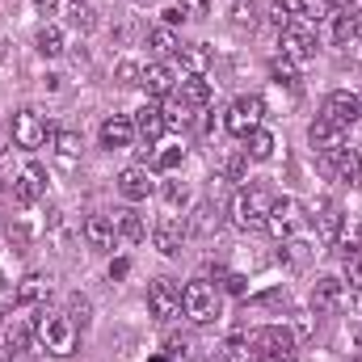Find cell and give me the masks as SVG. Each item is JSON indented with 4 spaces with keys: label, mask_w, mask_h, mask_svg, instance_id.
Returning <instances> with one entry per match:
<instances>
[{
    "label": "cell",
    "mask_w": 362,
    "mask_h": 362,
    "mask_svg": "<svg viewBox=\"0 0 362 362\" xmlns=\"http://www.w3.org/2000/svg\"><path fill=\"white\" fill-rule=\"evenodd\" d=\"M354 25H358V38H362V8L354 13Z\"/></svg>",
    "instance_id": "cell-57"
},
{
    "label": "cell",
    "mask_w": 362,
    "mask_h": 362,
    "mask_svg": "<svg viewBox=\"0 0 362 362\" xmlns=\"http://www.w3.org/2000/svg\"><path fill=\"white\" fill-rule=\"evenodd\" d=\"M253 303H266V308H274V303H286V291H266V295H257Z\"/></svg>",
    "instance_id": "cell-51"
},
{
    "label": "cell",
    "mask_w": 362,
    "mask_h": 362,
    "mask_svg": "<svg viewBox=\"0 0 362 362\" xmlns=\"http://www.w3.org/2000/svg\"><path fill=\"white\" fill-rule=\"evenodd\" d=\"M127 274H131V262H127V257L110 262V278H127Z\"/></svg>",
    "instance_id": "cell-52"
},
{
    "label": "cell",
    "mask_w": 362,
    "mask_h": 362,
    "mask_svg": "<svg viewBox=\"0 0 362 362\" xmlns=\"http://www.w3.org/2000/svg\"><path fill=\"white\" fill-rule=\"evenodd\" d=\"M270 206H274V198L262 185H245V189L232 194V223H236L240 232H257V228H266Z\"/></svg>",
    "instance_id": "cell-3"
},
{
    "label": "cell",
    "mask_w": 362,
    "mask_h": 362,
    "mask_svg": "<svg viewBox=\"0 0 362 362\" xmlns=\"http://www.w3.org/2000/svg\"><path fill=\"white\" fill-rule=\"evenodd\" d=\"M308 144H312L320 156H329V152L346 148V127H337V122H329V118H316V122L308 127Z\"/></svg>",
    "instance_id": "cell-14"
},
{
    "label": "cell",
    "mask_w": 362,
    "mask_h": 362,
    "mask_svg": "<svg viewBox=\"0 0 362 362\" xmlns=\"http://www.w3.org/2000/svg\"><path fill=\"white\" fill-rule=\"evenodd\" d=\"M185 236H189V228L181 223L177 215H165V219L156 223V249H160L165 257H177L181 245H185Z\"/></svg>",
    "instance_id": "cell-17"
},
{
    "label": "cell",
    "mask_w": 362,
    "mask_h": 362,
    "mask_svg": "<svg viewBox=\"0 0 362 362\" xmlns=\"http://www.w3.org/2000/svg\"><path fill=\"white\" fill-rule=\"evenodd\" d=\"M81 232H85L89 249H97V253H110V249H114V236H118V228H114L110 215H89Z\"/></svg>",
    "instance_id": "cell-18"
},
{
    "label": "cell",
    "mask_w": 362,
    "mask_h": 362,
    "mask_svg": "<svg viewBox=\"0 0 362 362\" xmlns=\"http://www.w3.org/2000/svg\"><path fill=\"white\" fill-rule=\"evenodd\" d=\"M34 47H38L42 59H59V55H64V34H59V25H42L38 38H34Z\"/></svg>",
    "instance_id": "cell-26"
},
{
    "label": "cell",
    "mask_w": 362,
    "mask_h": 362,
    "mask_svg": "<svg viewBox=\"0 0 362 362\" xmlns=\"http://www.w3.org/2000/svg\"><path fill=\"white\" fill-rule=\"evenodd\" d=\"M76 4H89V0H76Z\"/></svg>",
    "instance_id": "cell-61"
},
{
    "label": "cell",
    "mask_w": 362,
    "mask_h": 362,
    "mask_svg": "<svg viewBox=\"0 0 362 362\" xmlns=\"http://www.w3.org/2000/svg\"><path fill=\"white\" fill-rule=\"evenodd\" d=\"M312 215H316V232H320V240H337L341 236V228H346V215H341V206L333 202V198H316V206H312Z\"/></svg>",
    "instance_id": "cell-15"
},
{
    "label": "cell",
    "mask_w": 362,
    "mask_h": 362,
    "mask_svg": "<svg viewBox=\"0 0 362 362\" xmlns=\"http://www.w3.org/2000/svg\"><path fill=\"white\" fill-rule=\"evenodd\" d=\"M211 362H249V337H245V333L228 337V341L215 350V358H211Z\"/></svg>",
    "instance_id": "cell-27"
},
{
    "label": "cell",
    "mask_w": 362,
    "mask_h": 362,
    "mask_svg": "<svg viewBox=\"0 0 362 362\" xmlns=\"http://www.w3.org/2000/svg\"><path fill=\"white\" fill-rule=\"evenodd\" d=\"M165 198H169L173 206H181V202H189V189H185L181 181H169V185H165Z\"/></svg>",
    "instance_id": "cell-48"
},
{
    "label": "cell",
    "mask_w": 362,
    "mask_h": 362,
    "mask_svg": "<svg viewBox=\"0 0 362 362\" xmlns=\"http://www.w3.org/2000/svg\"><path fill=\"white\" fill-rule=\"evenodd\" d=\"M223 291H228V295H245L249 286H245V278H240V274H223Z\"/></svg>",
    "instance_id": "cell-49"
},
{
    "label": "cell",
    "mask_w": 362,
    "mask_h": 362,
    "mask_svg": "<svg viewBox=\"0 0 362 362\" xmlns=\"http://www.w3.org/2000/svg\"><path fill=\"white\" fill-rule=\"evenodd\" d=\"M333 13V0H299V17L303 21H325Z\"/></svg>",
    "instance_id": "cell-39"
},
{
    "label": "cell",
    "mask_w": 362,
    "mask_h": 362,
    "mask_svg": "<svg viewBox=\"0 0 362 362\" xmlns=\"http://www.w3.org/2000/svg\"><path fill=\"white\" fill-rule=\"evenodd\" d=\"M354 346H358V350H362V325H358V333H354Z\"/></svg>",
    "instance_id": "cell-58"
},
{
    "label": "cell",
    "mask_w": 362,
    "mask_h": 362,
    "mask_svg": "<svg viewBox=\"0 0 362 362\" xmlns=\"http://www.w3.org/2000/svg\"><path fill=\"white\" fill-rule=\"evenodd\" d=\"M299 202L295 198H274L270 215H266V228H270V236H278V240H291L295 236V228H299Z\"/></svg>",
    "instance_id": "cell-10"
},
{
    "label": "cell",
    "mask_w": 362,
    "mask_h": 362,
    "mask_svg": "<svg viewBox=\"0 0 362 362\" xmlns=\"http://www.w3.org/2000/svg\"><path fill=\"white\" fill-rule=\"evenodd\" d=\"M173 93H177L181 105H189V110H202V105L211 101V85H206L202 76H181V85Z\"/></svg>",
    "instance_id": "cell-24"
},
{
    "label": "cell",
    "mask_w": 362,
    "mask_h": 362,
    "mask_svg": "<svg viewBox=\"0 0 362 362\" xmlns=\"http://www.w3.org/2000/svg\"><path fill=\"white\" fill-rule=\"evenodd\" d=\"M131 139H135V118L114 114V118L101 122V148H127Z\"/></svg>",
    "instance_id": "cell-19"
},
{
    "label": "cell",
    "mask_w": 362,
    "mask_h": 362,
    "mask_svg": "<svg viewBox=\"0 0 362 362\" xmlns=\"http://www.w3.org/2000/svg\"><path fill=\"white\" fill-rule=\"evenodd\" d=\"M42 189H47V173H42L38 165H25V169L17 173V181L8 185V194H13V202H17V206L38 202V198H42Z\"/></svg>",
    "instance_id": "cell-13"
},
{
    "label": "cell",
    "mask_w": 362,
    "mask_h": 362,
    "mask_svg": "<svg viewBox=\"0 0 362 362\" xmlns=\"http://www.w3.org/2000/svg\"><path fill=\"white\" fill-rule=\"evenodd\" d=\"M245 144H249V156H253V160H270L274 148H278V144H274V135L266 131V127H257V131H253Z\"/></svg>",
    "instance_id": "cell-32"
},
{
    "label": "cell",
    "mask_w": 362,
    "mask_h": 362,
    "mask_svg": "<svg viewBox=\"0 0 362 362\" xmlns=\"http://www.w3.org/2000/svg\"><path fill=\"white\" fill-rule=\"evenodd\" d=\"M30 329L25 325H17V320H8V346H17V350H30Z\"/></svg>",
    "instance_id": "cell-45"
},
{
    "label": "cell",
    "mask_w": 362,
    "mask_h": 362,
    "mask_svg": "<svg viewBox=\"0 0 362 362\" xmlns=\"http://www.w3.org/2000/svg\"><path fill=\"white\" fill-rule=\"evenodd\" d=\"M68 320H72L81 333H85V329L93 325V303L85 299V295H81V291H76V295H68Z\"/></svg>",
    "instance_id": "cell-29"
},
{
    "label": "cell",
    "mask_w": 362,
    "mask_h": 362,
    "mask_svg": "<svg viewBox=\"0 0 362 362\" xmlns=\"http://www.w3.org/2000/svg\"><path fill=\"white\" fill-rule=\"evenodd\" d=\"M118 194H122L127 202H144V198L152 194V177H148L139 165H131V169L118 173Z\"/></svg>",
    "instance_id": "cell-20"
},
{
    "label": "cell",
    "mask_w": 362,
    "mask_h": 362,
    "mask_svg": "<svg viewBox=\"0 0 362 362\" xmlns=\"http://www.w3.org/2000/svg\"><path fill=\"white\" fill-rule=\"evenodd\" d=\"M219 223H223V215H219V206H215V202H198L185 228H189L194 236H211V232H219Z\"/></svg>",
    "instance_id": "cell-23"
},
{
    "label": "cell",
    "mask_w": 362,
    "mask_h": 362,
    "mask_svg": "<svg viewBox=\"0 0 362 362\" xmlns=\"http://www.w3.org/2000/svg\"><path fill=\"white\" fill-rule=\"evenodd\" d=\"M278 47H282V55H286L291 64H308V59L316 55V34H312L308 25L291 21V25H282V34H278Z\"/></svg>",
    "instance_id": "cell-7"
},
{
    "label": "cell",
    "mask_w": 362,
    "mask_h": 362,
    "mask_svg": "<svg viewBox=\"0 0 362 362\" xmlns=\"http://www.w3.org/2000/svg\"><path fill=\"white\" fill-rule=\"evenodd\" d=\"M148 308H152L156 320H177L181 316V291L169 278H156V282L148 286Z\"/></svg>",
    "instance_id": "cell-9"
},
{
    "label": "cell",
    "mask_w": 362,
    "mask_h": 362,
    "mask_svg": "<svg viewBox=\"0 0 362 362\" xmlns=\"http://www.w3.org/2000/svg\"><path fill=\"white\" fill-rule=\"evenodd\" d=\"M165 131H169V122H165V110H160V105H144V110H135V135H144L148 144H156Z\"/></svg>",
    "instance_id": "cell-21"
},
{
    "label": "cell",
    "mask_w": 362,
    "mask_h": 362,
    "mask_svg": "<svg viewBox=\"0 0 362 362\" xmlns=\"http://www.w3.org/2000/svg\"><path fill=\"white\" fill-rule=\"evenodd\" d=\"M325 169L341 185H362V152L358 148H337V152L325 156Z\"/></svg>",
    "instance_id": "cell-11"
},
{
    "label": "cell",
    "mask_w": 362,
    "mask_h": 362,
    "mask_svg": "<svg viewBox=\"0 0 362 362\" xmlns=\"http://www.w3.org/2000/svg\"><path fill=\"white\" fill-rule=\"evenodd\" d=\"M148 47H152V51L165 59V55H177L181 42L173 38V30H169V25H152V34H148Z\"/></svg>",
    "instance_id": "cell-30"
},
{
    "label": "cell",
    "mask_w": 362,
    "mask_h": 362,
    "mask_svg": "<svg viewBox=\"0 0 362 362\" xmlns=\"http://www.w3.org/2000/svg\"><path fill=\"white\" fill-rule=\"evenodd\" d=\"M181 13H185L189 21H202V17L211 13V0H181Z\"/></svg>",
    "instance_id": "cell-47"
},
{
    "label": "cell",
    "mask_w": 362,
    "mask_h": 362,
    "mask_svg": "<svg viewBox=\"0 0 362 362\" xmlns=\"http://www.w3.org/2000/svg\"><path fill=\"white\" fill-rule=\"evenodd\" d=\"M0 362H30V358H25V350H17V346L4 341V346H0Z\"/></svg>",
    "instance_id": "cell-50"
},
{
    "label": "cell",
    "mask_w": 362,
    "mask_h": 362,
    "mask_svg": "<svg viewBox=\"0 0 362 362\" xmlns=\"http://www.w3.org/2000/svg\"><path fill=\"white\" fill-rule=\"evenodd\" d=\"M114 81H118V85H127V89H135V85H144V68H139V64H131V59H122V64L114 68Z\"/></svg>",
    "instance_id": "cell-38"
},
{
    "label": "cell",
    "mask_w": 362,
    "mask_h": 362,
    "mask_svg": "<svg viewBox=\"0 0 362 362\" xmlns=\"http://www.w3.org/2000/svg\"><path fill=\"white\" fill-rule=\"evenodd\" d=\"M8 240H13V245L21 249V245H25V228H8Z\"/></svg>",
    "instance_id": "cell-55"
},
{
    "label": "cell",
    "mask_w": 362,
    "mask_h": 362,
    "mask_svg": "<svg viewBox=\"0 0 362 362\" xmlns=\"http://www.w3.org/2000/svg\"><path fill=\"white\" fill-rule=\"evenodd\" d=\"M232 21H236V25H249V30H253V25H257V4L240 0V4L232 8Z\"/></svg>",
    "instance_id": "cell-43"
},
{
    "label": "cell",
    "mask_w": 362,
    "mask_h": 362,
    "mask_svg": "<svg viewBox=\"0 0 362 362\" xmlns=\"http://www.w3.org/2000/svg\"><path fill=\"white\" fill-rule=\"evenodd\" d=\"M354 38H358L354 13H337V21H333V42H354Z\"/></svg>",
    "instance_id": "cell-37"
},
{
    "label": "cell",
    "mask_w": 362,
    "mask_h": 362,
    "mask_svg": "<svg viewBox=\"0 0 362 362\" xmlns=\"http://www.w3.org/2000/svg\"><path fill=\"white\" fill-rule=\"evenodd\" d=\"M181 160H185V148H165V152H156L152 169H156V173H169V169H177Z\"/></svg>",
    "instance_id": "cell-41"
},
{
    "label": "cell",
    "mask_w": 362,
    "mask_h": 362,
    "mask_svg": "<svg viewBox=\"0 0 362 362\" xmlns=\"http://www.w3.org/2000/svg\"><path fill=\"white\" fill-rule=\"evenodd\" d=\"M312 257V245L308 240H286L282 249H278V262H286V266H303Z\"/></svg>",
    "instance_id": "cell-34"
},
{
    "label": "cell",
    "mask_w": 362,
    "mask_h": 362,
    "mask_svg": "<svg viewBox=\"0 0 362 362\" xmlns=\"http://www.w3.org/2000/svg\"><path fill=\"white\" fill-rule=\"evenodd\" d=\"M320 118H329V122H337V127H346V131H350V127L362 118V97H358V93H350V89L329 93V97H325Z\"/></svg>",
    "instance_id": "cell-8"
},
{
    "label": "cell",
    "mask_w": 362,
    "mask_h": 362,
    "mask_svg": "<svg viewBox=\"0 0 362 362\" xmlns=\"http://www.w3.org/2000/svg\"><path fill=\"white\" fill-rule=\"evenodd\" d=\"M72 25H76L81 34H89L93 25H97V13H93L89 4H76V13H72Z\"/></svg>",
    "instance_id": "cell-44"
},
{
    "label": "cell",
    "mask_w": 362,
    "mask_h": 362,
    "mask_svg": "<svg viewBox=\"0 0 362 362\" xmlns=\"http://www.w3.org/2000/svg\"><path fill=\"white\" fill-rule=\"evenodd\" d=\"M177 21H189V17L181 13V4H173V8H165V25H177Z\"/></svg>",
    "instance_id": "cell-53"
},
{
    "label": "cell",
    "mask_w": 362,
    "mask_h": 362,
    "mask_svg": "<svg viewBox=\"0 0 362 362\" xmlns=\"http://www.w3.org/2000/svg\"><path fill=\"white\" fill-rule=\"evenodd\" d=\"M249 350L257 362H299L295 354V333L282 329V325H266L249 337Z\"/></svg>",
    "instance_id": "cell-4"
},
{
    "label": "cell",
    "mask_w": 362,
    "mask_h": 362,
    "mask_svg": "<svg viewBox=\"0 0 362 362\" xmlns=\"http://www.w3.org/2000/svg\"><path fill=\"white\" fill-rule=\"evenodd\" d=\"M0 156H4V139H0Z\"/></svg>",
    "instance_id": "cell-60"
},
{
    "label": "cell",
    "mask_w": 362,
    "mask_h": 362,
    "mask_svg": "<svg viewBox=\"0 0 362 362\" xmlns=\"http://www.w3.org/2000/svg\"><path fill=\"white\" fill-rule=\"evenodd\" d=\"M34 341H38V350L55 354V358H72L76 346H81V329L68 320V312L64 316L59 312H42L34 320Z\"/></svg>",
    "instance_id": "cell-1"
},
{
    "label": "cell",
    "mask_w": 362,
    "mask_h": 362,
    "mask_svg": "<svg viewBox=\"0 0 362 362\" xmlns=\"http://www.w3.org/2000/svg\"><path fill=\"white\" fill-rule=\"evenodd\" d=\"M165 358H169V362H189V358H194V341H189V337H181V333H173V337L165 341Z\"/></svg>",
    "instance_id": "cell-35"
},
{
    "label": "cell",
    "mask_w": 362,
    "mask_h": 362,
    "mask_svg": "<svg viewBox=\"0 0 362 362\" xmlns=\"http://www.w3.org/2000/svg\"><path fill=\"white\" fill-rule=\"evenodd\" d=\"M291 333L295 337H312L316 333V312L308 308V312H291Z\"/></svg>",
    "instance_id": "cell-40"
},
{
    "label": "cell",
    "mask_w": 362,
    "mask_h": 362,
    "mask_svg": "<svg viewBox=\"0 0 362 362\" xmlns=\"http://www.w3.org/2000/svg\"><path fill=\"white\" fill-rule=\"evenodd\" d=\"M51 286H55L51 274L34 270V274H25V278L17 282V295H13V299H17L21 308H34V303H47V299H51Z\"/></svg>",
    "instance_id": "cell-16"
},
{
    "label": "cell",
    "mask_w": 362,
    "mask_h": 362,
    "mask_svg": "<svg viewBox=\"0 0 362 362\" xmlns=\"http://www.w3.org/2000/svg\"><path fill=\"white\" fill-rule=\"evenodd\" d=\"M144 89L152 93V97H169V93L177 89V72L169 64H148L144 68Z\"/></svg>",
    "instance_id": "cell-22"
},
{
    "label": "cell",
    "mask_w": 362,
    "mask_h": 362,
    "mask_svg": "<svg viewBox=\"0 0 362 362\" xmlns=\"http://www.w3.org/2000/svg\"><path fill=\"white\" fill-rule=\"evenodd\" d=\"M177 59H181V68H185L189 76H202L206 64H211V51H206L202 42H189V47H177Z\"/></svg>",
    "instance_id": "cell-25"
},
{
    "label": "cell",
    "mask_w": 362,
    "mask_h": 362,
    "mask_svg": "<svg viewBox=\"0 0 362 362\" xmlns=\"http://www.w3.org/2000/svg\"><path fill=\"white\" fill-rule=\"evenodd\" d=\"M34 4H38V8H47V13H51V8H55V4H59V0H34Z\"/></svg>",
    "instance_id": "cell-56"
},
{
    "label": "cell",
    "mask_w": 362,
    "mask_h": 362,
    "mask_svg": "<svg viewBox=\"0 0 362 362\" xmlns=\"http://www.w3.org/2000/svg\"><path fill=\"white\" fill-rule=\"evenodd\" d=\"M346 303V282L341 278H316L312 282V312L316 316H329Z\"/></svg>",
    "instance_id": "cell-12"
},
{
    "label": "cell",
    "mask_w": 362,
    "mask_h": 362,
    "mask_svg": "<svg viewBox=\"0 0 362 362\" xmlns=\"http://www.w3.org/2000/svg\"><path fill=\"white\" fill-rule=\"evenodd\" d=\"M341 274H346L341 282H350V291H362V249L341 257Z\"/></svg>",
    "instance_id": "cell-36"
},
{
    "label": "cell",
    "mask_w": 362,
    "mask_h": 362,
    "mask_svg": "<svg viewBox=\"0 0 362 362\" xmlns=\"http://www.w3.org/2000/svg\"><path fill=\"white\" fill-rule=\"evenodd\" d=\"M337 13H358V0H333Z\"/></svg>",
    "instance_id": "cell-54"
},
{
    "label": "cell",
    "mask_w": 362,
    "mask_h": 362,
    "mask_svg": "<svg viewBox=\"0 0 362 362\" xmlns=\"http://www.w3.org/2000/svg\"><path fill=\"white\" fill-rule=\"evenodd\" d=\"M262 118H266V101H262L257 93L236 97V105L228 110V131H232L236 139H249V135L262 127Z\"/></svg>",
    "instance_id": "cell-5"
},
{
    "label": "cell",
    "mask_w": 362,
    "mask_h": 362,
    "mask_svg": "<svg viewBox=\"0 0 362 362\" xmlns=\"http://www.w3.org/2000/svg\"><path fill=\"white\" fill-rule=\"evenodd\" d=\"M152 362H169V358H165V354H156V358H152Z\"/></svg>",
    "instance_id": "cell-59"
},
{
    "label": "cell",
    "mask_w": 362,
    "mask_h": 362,
    "mask_svg": "<svg viewBox=\"0 0 362 362\" xmlns=\"http://www.w3.org/2000/svg\"><path fill=\"white\" fill-rule=\"evenodd\" d=\"M118 236H122L127 245H139V240H144V219H139L135 211H118Z\"/></svg>",
    "instance_id": "cell-33"
},
{
    "label": "cell",
    "mask_w": 362,
    "mask_h": 362,
    "mask_svg": "<svg viewBox=\"0 0 362 362\" xmlns=\"http://www.w3.org/2000/svg\"><path fill=\"white\" fill-rule=\"evenodd\" d=\"M185 118H189V105H181L177 97H173V101L165 105V122H169V127H181Z\"/></svg>",
    "instance_id": "cell-46"
},
{
    "label": "cell",
    "mask_w": 362,
    "mask_h": 362,
    "mask_svg": "<svg viewBox=\"0 0 362 362\" xmlns=\"http://www.w3.org/2000/svg\"><path fill=\"white\" fill-rule=\"evenodd\" d=\"M47 139H51V127H47V118H42L38 110H17V114H13V144H17V148L34 152V148H42Z\"/></svg>",
    "instance_id": "cell-6"
},
{
    "label": "cell",
    "mask_w": 362,
    "mask_h": 362,
    "mask_svg": "<svg viewBox=\"0 0 362 362\" xmlns=\"http://www.w3.org/2000/svg\"><path fill=\"white\" fill-rule=\"evenodd\" d=\"M295 13H299V0H274V25H278V30H282V25H291V17H295Z\"/></svg>",
    "instance_id": "cell-42"
},
{
    "label": "cell",
    "mask_w": 362,
    "mask_h": 362,
    "mask_svg": "<svg viewBox=\"0 0 362 362\" xmlns=\"http://www.w3.org/2000/svg\"><path fill=\"white\" fill-rule=\"evenodd\" d=\"M51 144H55V152H59L64 165H76V156H81V135H72V131H51Z\"/></svg>",
    "instance_id": "cell-28"
},
{
    "label": "cell",
    "mask_w": 362,
    "mask_h": 362,
    "mask_svg": "<svg viewBox=\"0 0 362 362\" xmlns=\"http://www.w3.org/2000/svg\"><path fill=\"white\" fill-rule=\"evenodd\" d=\"M219 312H223V299H219V286H215V282L194 278V282L181 286V316H185V320L211 325V320H219Z\"/></svg>",
    "instance_id": "cell-2"
},
{
    "label": "cell",
    "mask_w": 362,
    "mask_h": 362,
    "mask_svg": "<svg viewBox=\"0 0 362 362\" xmlns=\"http://www.w3.org/2000/svg\"><path fill=\"white\" fill-rule=\"evenodd\" d=\"M270 76L278 81V85H286V89H299V64H291L286 55L270 59Z\"/></svg>",
    "instance_id": "cell-31"
}]
</instances>
